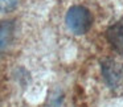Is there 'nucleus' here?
<instances>
[{
	"mask_svg": "<svg viewBox=\"0 0 123 107\" xmlns=\"http://www.w3.org/2000/svg\"><path fill=\"white\" fill-rule=\"evenodd\" d=\"M66 25L74 35H85L91 27L93 17L87 8L82 6H74L69 8L65 17Z\"/></svg>",
	"mask_w": 123,
	"mask_h": 107,
	"instance_id": "nucleus-1",
	"label": "nucleus"
},
{
	"mask_svg": "<svg viewBox=\"0 0 123 107\" xmlns=\"http://www.w3.org/2000/svg\"><path fill=\"white\" fill-rule=\"evenodd\" d=\"M101 69L105 81L110 87H118L123 82V69L118 62L111 58H105L101 61Z\"/></svg>",
	"mask_w": 123,
	"mask_h": 107,
	"instance_id": "nucleus-2",
	"label": "nucleus"
},
{
	"mask_svg": "<svg viewBox=\"0 0 123 107\" xmlns=\"http://www.w3.org/2000/svg\"><path fill=\"white\" fill-rule=\"evenodd\" d=\"M106 38L115 52L123 54V19H120L107 29Z\"/></svg>",
	"mask_w": 123,
	"mask_h": 107,
	"instance_id": "nucleus-3",
	"label": "nucleus"
},
{
	"mask_svg": "<svg viewBox=\"0 0 123 107\" xmlns=\"http://www.w3.org/2000/svg\"><path fill=\"white\" fill-rule=\"evenodd\" d=\"M15 24L11 20L0 23V56L6 53V50L9 48L12 40H13Z\"/></svg>",
	"mask_w": 123,
	"mask_h": 107,
	"instance_id": "nucleus-4",
	"label": "nucleus"
},
{
	"mask_svg": "<svg viewBox=\"0 0 123 107\" xmlns=\"http://www.w3.org/2000/svg\"><path fill=\"white\" fill-rule=\"evenodd\" d=\"M17 6H19V0H0V12L3 13L11 12Z\"/></svg>",
	"mask_w": 123,
	"mask_h": 107,
	"instance_id": "nucleus-5",
	"label": "nucleus"
}]
</instances>
